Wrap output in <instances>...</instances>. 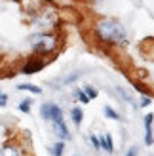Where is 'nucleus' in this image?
I'll use <instances>...</instances> for the list:
<instances>
[{
    "mask_svg": "<svg viewBox=\"0 0 154 156\" xmlns=\"http://www.w3.org/2000/svg\"><path fill=\"white\" fill-rule=\"evenodd\" d=\"M76 97H78V99L82 101V103H86V105L89 103V97L86 95V91H76Z\"/></svg>",
    "mask_w": 154,
    "mask_h": 156,
    "instance_id": "nucleus-12",
    "label": "nucleus"
},
{
    "mask_svg": "<svg viewBox=\"0 0 154 156\" xmlns=\"http://www.w3.org/2000/svg\"><path fill=\"white\" fill-rule=\"evenodd\" d=\"M30 44H33L34 51H40V53H48L51 50H55V38L50 34H36L30 38Z\"/></svg>",
    "mask_w": 154,
    "mask_h": 156,
    "instance_id": "nucleus-2",
    "label": "nucleus"
},
{
    "mask_svg": "<svg viewBox=\"0 0 154 156\" xmlns=\"http://www.w3.org/2000/svg\"><path fill=\"white\" fill-rule=\"evenodd\" d=\"M40 114H42V118H46V120H53L55 116L63 114V112H61V108H59L57 105H53V103H46V105L40 107Z\"/></svg>",
    "mask_w": 154,
    "mask_h": 156,
    "instance_id": "nucleus-3",
    "label": "nucleus"
},
{
    "mask_svg": "<svg viewBox=\"0 0 154 156\" xmlns=\"http://www.w3.org/2000/svg\"><path fill=\"white\" fill-rule=\"evenodd\" d=\"M72 122L76 124V126H80V122H82V111H80L78 107L72 108Z\"/></svg>",
    "mask_w": 154,
    "mask_h": 156,
    "instance_id": "nucleus-10",
    "label": "nucleus"
},
{
    "mask_svg": "<svg viewBox=\"0 0 154 156\" xmlns=\"http://www.w3.org/2000/svg\"><path fill=\"white\" fill-rule=\"evenodd\" d=\"M84 90H86V95H88L89 99H93V97H97V91H95L93 88H91V86H86V88H84Z\"/></svg>",
    "mask_w": 154,
    "mask_h": 156,
    "instance_id": "nucleus-14",
    "label": "nucleus"
},
{
    "mask_svg": "<svg viewBox=\"0 0 154 156\" xmlns=\"http://www.w3.org/2000/svg\"><path fill=\"white\" fill-rule=\"evenodd\" d=\"M19 108H21L23 112H29V111H30V101H29V99H25V101H21V105H19Z\"/></svg>",
    "mask_w": 154,
    "mask_h": 156,
    "instance_id": "nucleus-13",
    "label": "nucleus"
},
{
    "mask_svg": "<svg viewBox=\"0 0 154 156\" xmlns=\"http://www.w3.org/2000/svg\"><path fill=\"white\" fill-rule=\"evenodd\" d=\"M53 154H55V156H61V154H63V143H57L55 147H53V151H51Z\"/></svg>",
    "mask_w": 154,
    "mask_h": 156,
    "instance_id": "nucleus-15",
    "label": "nucleus"
},
{
    "mask_svg": "<svg viewBox=\"0 0 154 156\" xmlns=\"http://www.w3.org/2000/svg\"><path fill=\"white\" fill-rule=\"evenodd\" d=\"M91 143H93V147H95V149H99V139L93 135V137H91Z\"/></svg>",
    "mask_w": 154,
    "mask_h": 156,
    "instance_id": "nucleus-18",
    "label": "nucleus"
},
{
    "mask_svg": "<svg viewBox=\"0 0 154 156\" xmlns=\"http://www.w3.org/2000/svg\"><path fill=\"white\" fill-rule=\"evenodd\" d=\"M53 122V126H55V131H57V135L63 139V141H67L68 137V129H67V126H65V122H63V114H59V116H55V118L51 120Z\"/></svg>",
    "mask_w": 154,
    "mask_h": 156,
    "instance_id": "nucleus-4",
    "label": "nucleus"
},
{
    "mask_svg": "<svg viewBox=\"0 0 154 156\" xmlns=\"http://www.w3.org/2000/svg\"><path fill=\"white\" fill-rule=\"evenodd\" d=\"M17 90H27V91H33V93H42V90L38 86H33V84H21Z\"/></svg>",
    "mask_w": 154,
    "mask_h": 156,
    "instance_id": "nucleus-9",
    "label": "nucleus"
},
{
    "mask_svg": "<svg viewBox=\"0 0 154 156\" xmlns=\"http://www.w3.org/2000/svg\"><path fill=\"white\" fill-rule=\"evenodd\" d=\"M150 103H152L150 97H143V99H141V107H149Z\"/></svg>",
    "mask_w": 154,
    "mask_h": 156,
    "instance_id": "nucleus-17",
    "label": "nucleus"
},
{
    "mask_svg": "<svg viewBox=\"0 0 154 156\" xmlns=\"http://www.w3.org/2000/svg\"><path fill=\"white\" fill-rule=\"evenodd\" d=\"M105 114L109 116V118H112V120H120V116H118V112H114V111H112L110 107H107V108H105Z\"/></svg>",
    "mask_w": 154,
    "mask_h": 156,
    "instance_id": "nucleus-11",
    "label": "nucleus"
},
{
    "mask_svg": "<svg viewBox=\"0 0 154 156\" xmlns=\"http://www.w3.org/2000/svg\"><path fill=\"white\" fill-rule=\"evenodd\" d=\"M152 120H154V114H147V116H145V143H147V145L154 143V137H152Z\"/></svg>",
    "mask_w": 154,
    "mask_h": 156,
    "instance_id": "nucleus-5",
    "label": "nucleus"
},
{
    "mask_svg": "<svg viewBox=\"0 0 154 156\" xmlns=\"http://www.w3.org/2000/svg\"><path fill=\"white\" fill-rule=\"evenodd\" d=\"M42 67H44L42 61H30L29 65L23 67V73H25V74H33V73H36V71H40Z\"/></svg>",
    "mask_w": 154,
    "mask_h": 156,
    "instance_id": "nucleus-6",
    "label": "nucleus"
},
{
    "mask_svg": "<svg viewBox=\"0 0 154 156\" xmlns=\"http://www.w3.org/2000/svg\"><path fill=\"white\" fill-rule=\"evenodd\" d=\"M97 34L103 42L109 44H120L124 46L128 44V36H126V29L120 25V23L112 21V19H105L97 25Z\"/></svg>",
    "mask_w": 154,
    "mask_h": 156,
    "instance_id": "nucleus-1",
    "label": "nucleus"
},
{
    "mask_svg": "<svg viewBox=\"0 0 154 156\" xmlns=\"http://www.w3.org/2000/svg\"><path fill=\"white\" fill-rule=\"evenodd\" d=\"M8 103V95H6V93H2V91H0V107H4Z\"/></svg>",
    "mask_w": 154,
    "mask_h": 156,
    "instance_id": "nucleus-16",
    "label": "nucleus"
},
{
    "mask_svg": "<svg viewBox=\"0 0 154 156\" xmlns=\"http://www.w3.org/2000/svg\"><path fill=\"white\" fill-rule=\"evenodd\" d=\"M0 156H21V154L15 147H4V149L0 151Z\"/></svg>",
    "mask_w": 154,
    "mask_h": 156,
    "instance_id": "nucleus-8",
    "label": "nucleus"
},
{
    "mask_svg": "<svg viewBox=\"0 0 154 156\" xmlns=\"http://www.w3.org/2000/svg\"><path fill=\"white\" fill-rule=\"evenodd\" d=\"M101 147H103L107 152H112V137L109 133H105L101 137V141H99V149H101Z\"/></svg>",
    "mask_w": 154,
    "mask_h": 156,
    "instance_id": "nucleus-7",
    "label": "nucleus"
},
{
    "mask_svg": "<svg viewBox=\"0 0 154 156\" xmlns=\"http://www.w3.org/2000/svg\"><path fill=\"white\" fill-rule=\"evenodd\" d=\"M126 156H137V149H135V147H133V149H131V151H129V152H128Z\"/></svg>",
    "mask_w": 154,
    "mask_h": 156,
    "instance_id": "nucleus-19",
    "label": "nucleus"
}]
</instances>
